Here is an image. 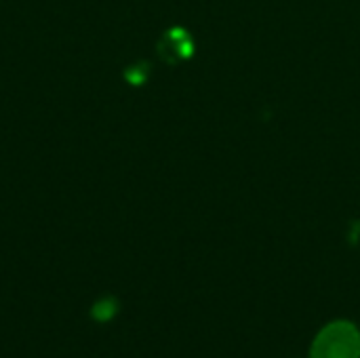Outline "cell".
<instances>
[{"mask_svg": "<svg viewBox=\"0 0 360 358\" xmlns=\"http://www.w3.org/2000/svg\"><path fill=\"white\" fill-rule=\"evenodd\" d=\"M310 358H360V331L350 321L329 323L312 342Z\"/></svg>", "mask_w": 360, "mask_h": 358, "instance_id": "obj_1", "label": "cell"}]
</instances>
